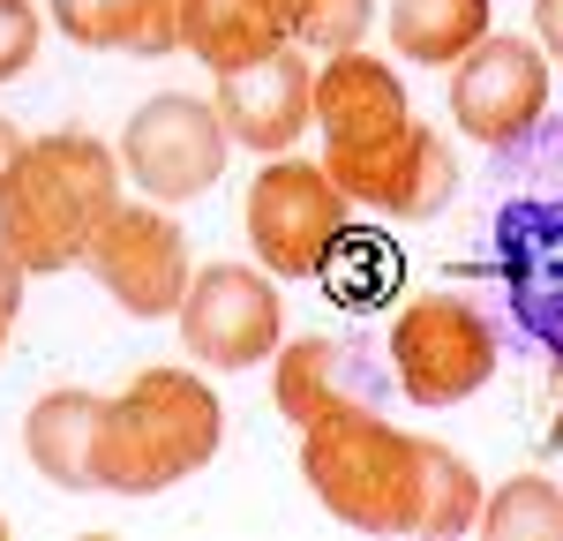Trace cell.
Returning <instances> with one entry per match:
<instances>
[{
    "label": "cell",
    "mask_w": 563,
    "mask_h": 541,
    "mask_svg": "<svg viewBox=\"0 0 563 541\" xmlns=\"http://www.w3.org/2000/svg\"><path fill=\"white\" fill-rule=\"evenodd\" d=\"M90 278L121 301L129 316H180V294H188V278H196V264H188V233H180V219H166V203H113L106 219H98V233H90L84 249Z\"/></svg>",
    "instance_id": "cell-8"
},
{
    "label": "cell",
    "mask_w": 563,
    "mask_h": 541,
    "mask_svg": "<svg viewBox=\"0 0 563 541\" xmlns=\"http://www.w3.org/2000/svg\"><path fill=\"white\" fill-rule=\"evenodd\" d=\"M241 225H249V249L271 278H323V264L339 256L346 241V188L308 166L294 151H278L256 180H249V203H241Z\"/></svg>",
    "instance_id": "cell-4"
},
{
    "label": "cell",
    "mask_w": 563,
    "mask_h": 541,
    "mask_svg": "<svg viewBox=\"0 0 563 541\" xmlns=\"http://www.w3.org/2000/svg\"><path fill=\"white\" fill-rule=\"evenodd\" d=\"M225 444V406L196 368H143L129 391L98 406V444H90V474L113 496H158L203 474Z\"/></svg>",
    "instance_id": "cell-3"
},
{
    "label": "cell",
    "mask_w": 563,
    "mask_h": 541,
    "mask_svg": "<svg viewBox=\"0 0 563 541\" xmlns=\"http://www.w3.org/2000/svg\"><path fill=\"white\" fill-rule=\"evenodd\" d=\"M451 121L474 135L481 151H504L549 121V60L541 38H488L451 60Z\"/></svg>",
    "instance_id": "cell-11"
},
{
    "label": "cell",
    "mask_w": 563,
    "mask_h": 541,
    "mask_svg": "<svg viewBox=\"0 0 563 541\" xmlns=\"http://www.w3.org/2000/svg\"><path fill=\"white\" fill-rule=\"evenodd\" d=\"M286 38L316 45V53H339V45H361L368 23H376V0H271Z\"/></svg>",
    "instance_id": "cell-20"
},
{
    "label": "cell",
    "mask_w": 563,
    "mask_h": 541,
    "mask_svg": "<svg viewBox=\"0 0 563 541\" xmlns=\"http://www.w3.org/2000/svg\"><path fill=\"white\" fill-rule=\"evenodd\" d=\"M0 541H8V519H0Z\"/></svg>",
    "instance_id": "cell-25"
},
{
    "label": "cell",
    "mask_w": 563,
    "mask_h": 541,
    "mask_svg": "<svg viewBox=\"0 0 563 541\" xmlns=\"http://www.w3.org/2000/svg\"><path fill=\"white\" fill-rule=\"evenodd\" d=\"M113 203H121V158L98 135H23L15 166L0 180V256L23 278L84 264L90 233Z\"/></svg>",
    "instance_id": "cell-2"
},
{
    "label": "cell",
    "mask_w": 563,
    "mask_h": 541,
    "mask_svg": "<svg viewBox=\"0 0 563 541\" xmlns=\"http://www.w3.org/2000/svg\"><path fill=\"white\" fill-rule=\"evenodd\" d=\"M390 354H376L368 339L323 331V339H286L271 354V399L294 429L339 421V413H390Z\"/></svg>",
    "instance_id": "cell-10"
},
{
    "label": "cell",
    "mask_w": 563,
    "mask_h": 541,
    "mask_svg": "<svg viewBox=\"0 0 563 541\" xmlns=\"http://www.w3.org/2000/svg\"><path fill=\"white\" fill-rule=\"evenodd\" d=\"M38 38H45L38 8H31V0H0V84L38 60Z\"/></svg>",
    "instance_id": "cell-21"
},
{
    "label": "cell",
    "mask_w": 563,
    "mask_h": 541,
    "mask_svg": "<svg viewBox=\"0 0 563 541\" xmlns=\"http://www.w3.org/2000/svg\"><path fill=\"white\" fill-rule=\"evenodd\" d=\"M180 346L203 368H256L286 346V309L271 270L249 264H211L188 278L180 294Z\"/></svg>",
    "instance_id": "cell-9"
},
{
    "label": "cell",
    "mask_w": 563,
    "mask_h": 541,
    "mask_svg": "<svg viewBox=\"0 0 563 541\" xmlns=\"http://www.w3.org/2000/svg\"><path fill=\"white\" fill-rule=\"evenodd\" d=\"M180 15L188 0H53L60 38L90 45V53H180Z\"/></svg>",
    "instance_id": "cell-15"
},
{
    "label": "cell",
    "mask_w": 563,
    "mask_h": 541,
    "mask_svg": "<svg viewBox=\"0 0 563 541\" xmlns=\"http://www.w3.org/2000/svg\"><path fill=\"white\" fill-rule=\"evenodd\" d=\"M533 38L549 60H563V0H533Z\"/></svg>",
    "instance_id": "cell-23"
},
{
    "label": "cell",
    "mask_w": 563,
    "mask_h": 541,
    "mask_svg": "<svg viewBox=\"0 0 563 541\" xmlns=\"http://www.w3.org/2000/svg\"><path fill=\"white\" fill-rule=\"evenodd\" d=\"M316 129H323V166H346V158H368V151L398 143L413 129L398 68L368 60L361 45H339L316 68Z\"/></svg>",
    "instance_id": "cell-12"
},
{
    "label": "cell",
    "mask_w": 563,
    "mask_h": 541,
    "mask_svg": "<svg viewBox=\"0 0 563 541\" xmlns=\"http://www.w3.org/2000/svg\"><path fill=\"white\" fill-rule=\"evenodd\" d=\"M98 391H45L31 413H23V451L53 489H98L90 474V444H98Z\"/></svg>",
    "instance_id": "cell-16"
},
{
    "label": "cell",
    "mask_w": 563,
    "mask_h": 541,
    "mask_svg": "<svg viewBox=\"0 0 563 541\" xmlns=\"http://www.w3.org/2000/svg\"><path fill=\"white\" fill-rule=\"evenodd\" d=\"M180 45H188L211 76H225V68L263 60L271 45H286V23H278L271 0H188V15H180Z\"/></svg>",
    "instance_id": "cell-17"
},
{
    "label": "cell",
    "mask_w": 563,
    "mask_h": 541,
    "mask_svg": "<svg viewBox=\"0 0 563 541\" xmlns=\"http://www.w3.org/2000/svg\"><path fill=\"white\" fill-rule=\"evenodd\" d=\"M549 188H519L496 211V278L519 331L556 361L563 354V129H556V166Z\"/></svg>",
    "instance_id": "cell-6"
},
{
    "label": "cell",
    "mask_w": 563,
    "mask_h": 541,
    "mask_svg": "<svg viewBox=\"0 0 563 541\" xmlns=\"http://www.w3.org/2000/svg\"><path fill=\"white\" fill-rule=\"evenodd\" d=\"M323 174L346 188V203H368V211H384V219H435L451 196H459V158H451V143L435 129H413L384 143V151H368V158H346V166H323Z\"/></svg>",
    "instance_id": "cell-14"
},
{
    "label": "cell",
    "mask_w": 563,
    "mask_h": 541,
    "mask_svg": "<svg viewBox=\"0 0 563 541\" xmlns=\"http://www.w3.org/2000/svg\"><path fill=\"white\" fill-rule=\"evenodd\" d=\"M225 151L233 135L218 121L211 98H188V90H158L135 106V121L121 129V166L151 203H196L203 188L225 180Z\"/></svg>",
    "instance_id": "cell-7"
},
{
    "label": "cell",
    "mask_w": 563,
    "mask_h": 541,
    "mask_svg": "<svg viewBox=\"0 0 563 541\" xmlns=\"http://www.w3.org/2000/svg\"><path fill=\"white\" fill-rule=\"evenodd\" d=\"M316 504L361 534H466L481 527L474 466L435 437H406L390 413H339L301 429Z\"/></svg>",
    "instance_id": "cell-1"
},
{
    "label": "cell",
    "mask_w": 563,
    "mask_h": 541,
    "mask_svg": "<svg viewBox=\"0 0 563 541\" xmlns=\"http://www.w3.org/2000/svg\"><path fill=\"white\" fill-rule=\"evenodd\" d=\"M15 151H23V129H15V121H0V180H8V166H15Z\"/></svg>",
    "instance_id": "cell-24"
},
{
    "label": "cell",
    "mask_w": 563,
    "mask_h": 541,
    "mask_svg": "<svg viewBox=\"0 0 563 541\" xmlns=\"http://www.w3.org/2000/svg\"><path fill=\"white\" fill-rule=\"evenodd\" d=\"M481 534L496 541H563V489L541 474H519L481 504Z\"/></svg>",
    "instance_id": "cell-19"
},
{
    "label": "cell",
    "mask_w": 563,
    "mask_h": 541,
    "mask_svg": "<svg viewBox=\"0 0 563 541\" xmlns=\"http://www.w3.org/2000/svg\"><path fill=\"white\" fill-rule=\"evenodd\" d=\"M15 316H23V270L0 256V354H8V339H15Z\"/></svg>",
    "instance_id": "cell-22"
},
{
    "label": "cell",
    "mask_w": 563,
    "mask_h": 541,
    "mask_svg": "<svg viewBox=\"0 0 563 541\" xmlns=\"http://www.w3.org/2000/svg\"><path fill=\"white\" fill-rule=\"evenodd\" d=\"M390 376L413 406H459L496 376V323L466 294H413L390 323Z\"/></svg>",
    "instance_id": "cell-5"
},
{
    "label": "cell",
    "mask_w": 563,
    "mask_h": 541,
    "mask_svg": "<svg viewBox=\"0 0 563 541\" xmlns=\"http://www.w3.org/2000/svg\"><path fill=\"white\" fill-rule=\"evenodd\" d=\"M488 15H496V0H390V45H398V60L451 68L466 45L488 38Z\"/></svg>",
    "instance_id": "cell-18"
},
{
    "label": "cell",
    "mask_w": 563,
    "mask_h": 541,
    "mask_svg": "<svg viewBox=\"0 0 563 541\" xmlns=\"http://www.w3.org/2000/svg\"><path fill=\"white\" fill-rule=\"evenodd\" d=\"M211 106L241 151L278 158V151L301 143V129H316V68L301 60V45L286 38V45H271L263 60H249V68H225Z\"/></svg>",
    "instance_id": "cell-13"
}]
</instances>
